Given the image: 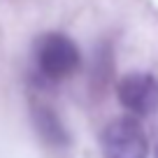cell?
Segmentation results:
<instances>
[{"label": "cell", "mask_w": 158, "mask_h": 158, "mask_svg": "<svg viewBox=\"0 0 158 158\" xmlns=\"http://www.w3.org/2000/svg\"><path fill=\"white\" fill-rule=\"evenodd\" d=\"M37 133L51 144H65L68 142L63 126H60L58 118H56L51 112H47V109H40L37 112Z\"/></svg>", "instance_id": "obj_4"}, {"label": "cell", "mask_w": 158, "mask_h": 158, "mask_svg": "<svg viewBox=\"0 0 158 158\" xmlns=\"http://www.w3.org/2000/svg\"><path fill=\"white\" fill-rule=\"evenodd\" d=\"M100 151L105 158H149V139L135 116H118L105 126Z\"/></svg>", "instance_id": "obj_2"}, {"label": "cell", "mask_w": 158, "mask_h": 158, "mask_svg": "<svg viewBox=\"0 0 158 158\" xmlns=\"http://www.w3.org/2000/svg\"><path fill=\"white\" fill-rule=\"evenodd\" d=\"M35 68L49 81L72 77L81 65V54L74 40H70L63 33H44L35 40L33 47Z\"/></svg>", "instance_id": "obj_1"}, {"label": "cell", "mask_w": 158, "mask_h": 158, "mask_svg": "<svg viewBox=\"0 0 158 158\" xmlns=\"http://www.w3.org/2000/svg\"><path fill=\"white\" fill-rule=\"evenodd\" d=\"M116 95L135 118L158 112V79L149 72H130L116 86Z\"/></svg>", "instance_id": "obj_3"}, {"label": "cell", "mask_w": 158, "mask_h": 158, "mask_svg": "<svg viewBox=\"0 0 158 158\" xmlns=\"http://www.w3.org/2000/svg\"><path fill=\"white\" fill-rule=\"evenodd\" d=\"M156 158H158V149H156Z\"/></svg>", "instance_id": "obj_5"}]
</instances>
